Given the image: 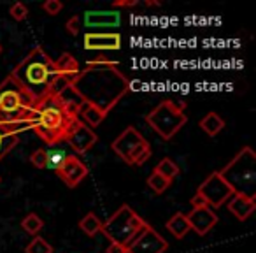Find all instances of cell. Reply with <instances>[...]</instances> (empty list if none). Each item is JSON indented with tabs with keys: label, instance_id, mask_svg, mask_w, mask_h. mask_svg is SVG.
<instances>
[{
	"label": "cell",
	"instance_id": "37",
	"mask_svg": "<svg viewBox=\"0 0 256 253\" xmlns=\"http://www.w3.org/2000/svg\"><path fill=\"white\" fill-rule=\"evenodd\" d=\"M150 158H151V148H150V150H146V151H144L142 155H140L139 158H137L136 165H142L144 162H148V160H150Z\"/></svg>",
	"mask_w": 256,
	"mask_h": 253
},
{
	"label": "cell",
	"instance_id": "10",
	"mask_svg": "<svg viewBox=\"0 0 256 253\" xmlns=\"http://www.w3.org/2000/svg\"><path fill=\"white\" fill-rule=\"evenodd\" d=\"M36 121L23 120L14 123H0V160L8 157L20 143V134L26 130H34Z\"/></svg>",
	"mask_w": 256,
	"mask_h": 253
},
{
	"label": "cell",
	"instance_id": "34",
	"mask_svg": "<svg viewBox=\"0 0 256 253\" xmlns=\"http://www.w3.org/2000/svg\"><path fill=\"white\" fill-rule=\"evenodd\" d=\"M192 207L193 209H200V207H209V204H207V200L200 193H195L192 197Z\"/></svg>",
	"mask_w": 256,
	"mask_h": 253
},
{
	"label": "cell",
	"instance_id": "35",
	"mask_svg": "<svg viewBox=\"0 0 256 253\" xmlns=\"http://www.w3.org/2000/svg\"><path fill=\"white\" fill-rule=\"evenodd\" d=\"M137 4H139L137 0H114L112 8L118 11L120 8H134V6H137Z\"/></svg>",
	"mask_w": 256,
	"mask_h": 253
},
{
	"label": "cell",
	"instance_id": "22",
	"mask_svg": "<svg viewBox=\"0 0 256 253\" xmlns=\"http://www.w3.org/2000/svg\"><path fill=\"white\" fill-rule=\"evenodd\" d=\"M154 171H156L158 174L164 176V178H167L168 181L172 183L179 176L181 169H179V165L176 164V162H172L170 158H164V160L158 162V165L154 167Z\"/></svg>",
	"mask_w": 256,
	"mask_h": 253
},
{
	"label": "cell",
	"instance_id": "7",
	"mask_svg": "<svg viewBox=\"0 0 256 253\" xmlns=\"http://www.w3.org/2000/svg\"><path fill=\"white\" fill-rule=\"evenodd\" d=\"M146 121L162 139L170 141L186 125L188 116L182 107L176 106L174 100H164L148 114Z\"/></svg>",
	"mask_w": 256,
	"mask_h": 253
},
{
	"label": "cell",
	"instance_id": "21",
	"mask_svg": "<svg viewBox=\"0 0 256 253\" xmlns=\"http://www.w3.org/2000/svg\"><path fill=\"white\" fill-rule=\"evenodd\" d=\"M165 227H167V230L170 232L176 239L186 237V234L192 230V228H190V223H188V218H186V214H182V213H176L174 216L167 221Z\"/></svg>",
	"mask_w": 256,
	"mask_h": 253
},
{
	"label": "cell",
	"instance_id": "16",
	"mask_svg": "<svg viewBox=\"0 0 256 253\" xmlns=\"http://www.w3.org/2000/svg\"><path fill=\"white\" fill-rule=\"evenodd\" d=\"M86 29H118L121 25V13L116 9L109 11H86L82 16Z\"/></svg>",
	"mask_w": 256,
	"mask_h": 253
},
{
	"label": "cell",
	"instance_id": "20",
	"mask_svg": "<svg viewBox=\"0 0 256 253\" xmlns=\"http://www.w3.org/2000/svg\"><path fill=\"white\" fill-rule=\"evenodd\" d=\"M198 125H200V129L209 137H216L218 134L224 129V120L218 113H207L206 116L200 120Z\"/></svg>",
	"mask_w": 256,
	"mask_h": 253
},
{
	"label": "cell",
	"instance_id": "24",
	"mask_svg": "<svg viewBox=\"0 0 256 253\" xmlns=\"http://www.w3.org/2000/svg\"><path fill=\"white\" fill-rule=\"evenodd\" d=\"M42 227H44V221L40 220V216H39V214H36V213L26 214V216L22 220V228L26 232V234L34 235V237H36V235L42 230Z\"/></svg>",
	"mask_w": 256,
	"mask_h": 253
},
{
	"label": "cell",
	"instance_id": "8",
	"mask_svg": "<svg viewBox=\"0 0 256 253\" xmlns=\"http://www.w3.org/2000/svg\"><path fill=\"white\" fill-rule=\"evenodd\" d=\"M196 193H200V195L207 200L209 207H212V209L221 207L224 202L230 200L232 195H234L232 188L226 185V181L221 178L220 171L207 176V178L204 179V183H200V186L196 188Z\"/></svg>",
	"mask_w": 256,
	"mask_h": 253
},
{
	"label": "cell",
	"instance_id": "38",
	"mask_svg": "<svg viewBox=\"0 0 256 253\" xmlns=\"http://www.w3.org/2000/svg\"><path fill=\"white\" fill-rule=\"evenodd\" d=\"M146 6H160V2H144Z\"/></svg>",
	"mask_w": 256,
	"mask_h": 253
},
{
	"label": "cell",
	"instance_id": "28",
	"mask_svg": "<svg viewBox=\"0 0 256 253\" xmlns=\"http://www.w3.org/2000/svg\"><path fill=\"white\" fill-rule=\"evenodd\" d=\"M9 15L14 22H25L26 16H28V8L23 2H16L9 8Z\"/></svg>",
	"mask_w": 256,
	"mask_h": 253
},
{
	"label": "cell",
	"instance_id": "5",
	"mask_svg": "<svg viewBox=\"0 0 256 253\" xmlns=\"http://www.w3.org/2000/svg\"><path fill=\"white\" fill-rule=\"evenodd\" d=\"M36 102L8 76L0 83V123H14L23 120L36 121Z\"/></svg>",
	"mask_w": 256,
	"mask_h": 253
},
{
	"label": "cell",
	"instance_id": "27",
	"mask_svg": "<svg viewBox=\"0 0 256 253\" xmlns=\"http://www.w3.org/2000/svg\"><path fill=\"white\" fill-rule=\"evenodd\" d=\"M48 153V167H53V169H58L64 160L67 158V153L64 150H46Z\"/></svg>",
	"mask_w": 256,
	"mask_h": 253
},
{
	"label": "cell",
	"instance_id": "13",
	"mask_svg": "<svg viewBox=\"0 0 256 253\" xmlns=\"http://www.w3.org/2000/svg\"><path fill=\"white\" fill-rule=\"evenodd\" d=\"M67 141L68 144L72 146V150L76 151L78 155H82L86 151H90L96 143V134L93 132V129L86 127L82 121H78L76 127L70 130V134L67 136Z\"/></svg>",
	"mask_w": 256,
	"mask_h": 253
},
{
	"label": "cell",
	"instance_id": "17",
	"mask_svg": "<svg viewBox=\"0 0 256 253\" xmlns=\"http://www.w3.org/2000/svg\"><path fill=\"white\" fill-rule=\"evenodd\" d=\"M254 209H256L254 199H248V197H242V195L234 193V195L230 197V200H228V211L240 221L248 220Z\"/></svg>",
	"mask_w": 256,
	"mask_h": 253
},
{
	"label": "cell",
	"instance_id": "12",
	"mask_svg": "<svg viewBox=\"0 0 256 253\" xmlns=\"http://www.w3.org/2000/svg\"><path fill=\"white\" fill-rule=\"evenodd\" d=\"M142 141H144L142 134H140L136 127L130 125V127H126V129H124L123 132H121L120 136L110 143V150H112L114 153L121 158V160L128 164L130 153H132V151L136 150Z\"/></svg>",
	"mask_w": 256,
	"mask_h": 253
},
{
	"label": "cell",
	"instance_id": "6",
	"mask_svg": "<svg viewBox=\"0 0 256 253\" xmlns=\"http://www.w3.org/2000/svg\"><path fill=\"white\" fill-rule=\"evenodd\" d=\"M146 221L136 213L130 206L123 204L116 209V213L110 214L109 220L102 223V232L110 242L123 244L128 248V244L139 235V232L146 227Z\"/></svg>",
	"mask_w": 256,
	"mask_h": 253
},
{
	"label": "cell",
	"instance_id": "15",
	"mask_svg": "<svg viewBox=\"0 0 256 253\" xmlns=\"http://www.w3.org/2000/svg\"><path fill=\"white\" fill-rule=\"evenodd\" d=\"M188 218L190 228L195 230L198 235L209 234L214 228V225L218 223V214L212 207H200V209H193L186 214Z\"/></svg>",
	"mask_w": 256,
	"mask_h": 253
},
{
	"label": "cell",
	"instance_id": "31",
	"mask_svg": "<svg viewBox=\"0 0 256 253\" xmlns=\"http://www.w3.org/2000/svg\"><path fill=\"white\" fill-rule=\"evenodd\" d=\"M96 67H118V62L109 60V58H106V57L86 62V69H96Z\"/></svg>",
	"mask_w": 256,
	"mask_h": 253
},
{
	"label": "cell",
	"instance_id": "18",
	"mask_svg": "<svg viewBox=\"0 0 256 253\" xmlns=\"http://www.w3.org/2000/svg\"><path fill=\"white\" fill-rule=\"evenodd\" d=\"M78 116L81 118L79 121H82V123L86 125V127H90V129H93V127H98L100 123H102L104 120H106L107 113H104L100 107L93 106V104L90 102H82L79 104V113Z\"/></svg>",
	"mask_w": 256,
	"mask_h": 253
},
{
	"label": "cell",
	"instance_id": "9",
	"mask_svg": "<svg viewBox=\"0 0 256 253\" xmlns=\"http://www.w3.org/2000/svg\"><path fill=\"white\" fill-rule=\"evenodd\" d=\"M168 242L151 227L150 223L139 232L136 239L128 244V253H165Z\"/></svg>",
	"mask_w": 256,
	"mask_h": 253
},
{
	"label": "cell",
	"instance_id": "14",
	"mask_svg": "<svg viewBox=\"0 0 256 253\" xmlns=\"http://www.w3.org/2000/svg\"><path fill=\"white\" fill-rule=\"evenodd\" d=\"M121 48V36L116 32H86L84 50L90 51H118Z\"/></svg>",
	"mask_w": 256,
	"mask_h": 253
},
{
	"label": "cell",
	"instance_id": "4",
	"mask_svg": "<svg viewBox=\"0 0 256 253\" xmlns=\"http://www.w3.org/2000/svg\"><path fill=\"white\" fill-rule=\"evenodd\" d=\"M220 174L234 193L248 199L256 197V153L251 146L242 148Z\"/></svg>",
	"mask_w": 256,
	"mask_h": 253
},
{
	"label": "cell",
	"instance_id": "26",
	"mask_svg": "<svg viewBox=\"0 0 256 253\" xmlns=\"http://www.w3.org/2000/svg\"><path fill=\"white\" fill-rule=\"evenodd\" d=\"M25 253H53V246L40 235H36L32 241L26 244Z\"/></svg>",
	"mask_w": 256,
	"mask_h": 253
},
{
	"label": "cell",
	"instance_id": "3",
	"mask_svg": "<svg viewBox=\"0 0 256 253\" xmlns=\"http://www.w3.org/2000/svg\"><path fill=\"white\" fill-rule=\"evenodd\" d=\"M36 111L37 118L34 130H36L40 139H44L51 146L67 139L70 130L79 121V118L67 113L60 95L42 99L40 102L36 104Z\"/></svg>",
	"mask_w": 256,
	"mask_h": 253
},
{
	"label": "cell",
	"instance_id": "36",
	"mask_svg": "<svg viewBox=\"0 0 256 253\" xmlns=\"http://www.w3.org/2000/svg\"><path fill=\"white\" fill-rule=\"evenodd\" d=\"M106 253H128L126 246L123 244H116V242H110L109 246H107Z\"/></svg>",
	"mask_w": 256,
	"mask_h": 253
},
{
	"label": "cell",
	"instance_id": "19",
	"mask_svg": "<svg viewBox=\"0 0 256 253\" xmlns=\"http://www.w3.org/2000/svg\"><path fill=\"white\" fill-rule=\"evenodd\" d=\"M54 67H56V71L60 72L62 76H70V78H76V76H79V72H81L79 62L76 60L70 53H67V51L62 53L60 58L54 62Z\"/></svg>",
	"mask_w": 256,
	"mask_h": 253
},
{
	"label": "cell",
	"instance_id": "32",
	"mask_svg": "<svg viewBox=\"0 0 256 253\" xmlns=\"http://www.w3.org/2000/svg\"><path fill=\"white\" fill-rule=\"evenodd\" d=\"M146 150H150V143H148L146 139L142 141V143L139 144V146L136 148V150L132 151V153H130V158H128V164L130 165H136V162H137V158L140 157V155L144 153V151Z\"/></svg>",
	"mask_w": 256,
	"mask_h": 253
},
{
	"label": "cell",
	"instance_id": "2",
	"mask_svg": "<svg viewBox=\"0 0 256 253\" xmlns=\"http://www.w3.org/2000/svg\"><path fill=\"white\" fill-rule=\"evenodd\" d=\"M60 76L54 67V60H51L42 48L37 46L16 65L14 71H11L9 78L22 86L23 92L37 104L51 95L54 81Z\"/></svg>",
	"mask_w": 256,
	"mask_h": 253
},
{
	"label": "cell",
	"instance_id": "1",
	"mask_svg": "<svg viewBox=\"0 0 256 253\" xmlns=\"http://www.w3.org/2000/svg\"><path fill=\"white\" fill-rule=\"evenodd\" d=\"M68 88L79 100L90 102L109 113L118 100L130 90V81L118 71V67H96L81 71Z\"/></svg>",
	"mask_w": 256,
	"mask_h": 253
},
{
	"label": "cell",
	"instance_id": "23",
	"mask_svg": "<svg viewBox=\"0 0 256 253\" xmlns=\"http://www.w3.org/2000/svg\"><path fill=\"white\" fill-rule=\"evenodd\" d=\"M79 228H81L86 235L93 237V235L98 234L100 228H102V221L98 220V216H96L95 213H88L81 221H79Z\"/></svg>",
	"mask_w": 256,
	"mask_h": 253
},
{
	"label": "cell",
	"instance_id": "29",
	"mask_svg": "<svg viewBox=\"0 0 256 253\" xmlns=\"http://www.w3.org/2000/svg\"><path fill=\"white\" fill-rule=\"evenodd\" d=\"M30 162L36 169H48V153L44 148H39L36 150L32 155H30Z\"/></svg>",
	"mask_w": 256,
	"mask_h": 253
},
{
	"label": "cell",
	"instance_id": "39",
	"mask_svg": "<svg viewBox=\"0 0 256 253\" xmlns=\"http://www.w3.org/2000/svg\"><path fill=\"white\" fill-rule=\"evenodd\" d=\"M0 53H2V44H0Z\"/></svg>",
	"mask_w": 256,
	"mask_h": 253
},
{
	"label": "cell",
	"instance_id": "11",
	"mask_svg": "<svg viewBox=\"0 0 256 253\" xmlns=\"http://www.w3.org/2000/svg\"><path fill=\"white\" fill-rule=\"evenodd\" d=\"M54 172H56V176L68 186V188H76V186L88 176V167H86L76 155H67L64 164L58 169H54Z\"/></svg>",
	"mask_w": 256,
	"mask_h": 253
},
{
	"label": "cell",
	"instance_id": "30",
	"mask_svg": "<svg viewBox=\"0 0 256 253\" xmlns=\"http://www.w3.org/2000/svg\"><path fill=\"white\" fill-rule=\"evenodd\" d=\"M62 9H64V4H62L60 0H46V2L42 4V11L50 16L60 15Z\"/></svg>",
	"mask_w": 256,
	"mask_h": 253
},
{
	"label": "cell",
	"instance_id": "25",
	"mask_svg": "<svg viewBox=\"0 0 256 253\" xmlns=\"http://www.w3.org/2000/svg\"><path fill=\"white\" fill-rule=\"evenodd\" d=\"M148 186H150L151 190H153L154 193H164L165 190L170 186V181H168L167 178H164L162 174H158L156 171H153L150 174V178H148Z\"/></svg>",
	"mask_w": 256,
	"mask_h": 253
},
{
	"label": "cell",
	"instance_id": "33",
	"mask_svg": "<svg viewBox=\"0 0 256 253\" xmlns=\"http://www.w3.org/2000/svg\"><path fill=\"white\" fill-rule=\"evenodd\" d=\"M65 29H67V32L70 34V36H78V34L81 32V18H79V16H72V18L65 23Z\"/></svg>",
	"mask_w": 256,
	"mask_h": 253
}]
</instances>
